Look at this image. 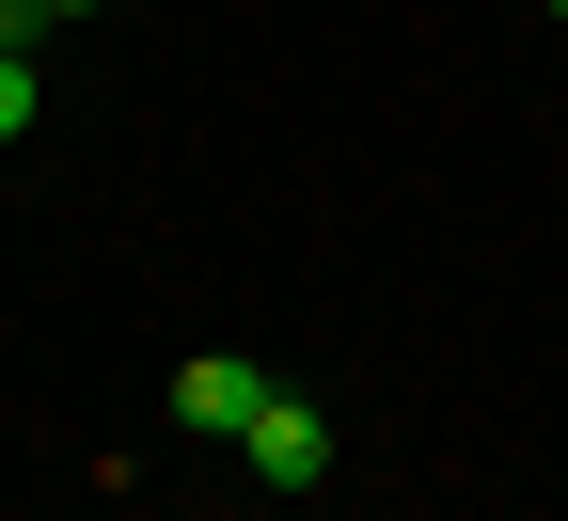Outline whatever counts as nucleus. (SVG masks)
<instances>
[{
    "label": "nucleus",
    "mask_w": 568,
    "mask_h": 521,
    "mask_svg": "<svg viewBox=\"0 0 568 521\" xmlns=\"http://www.w3.org/2000/svg\"><path fill=\"white\" fill-rule=\"evenodd\" d=\"M268 395H284V380H268V363H237V348H190V363H174V427H190V442H237Z\"/></svg>",
    "instance_id": "nucleus-1"
},
{
    "label": "nucleus",
    "mask_w": 568,
    "mask_h": 521,
    "mask_svg": "<svg viewBox=\"0 0 568 521\" xmlns=\"http://www.w3.org/2000/svg\"><path fill=\"white\" fill-rule=\"evenodd\" d=\"M237 459H253V490H316V474H332V411H316V395H268V411L237 427Z\"/></svg>",
    "instance_id": "nucleus-2"
},
{
    "label": "nucleus",
    "mask_w": 568,
    "mask_h": 521,
    "mask_svg": "<svg viewBox=\"0 0 568 521\" xmlns=\"http://www.w3.org/2000/svg\"><path fill=\"white\" fill-rule=\"evenodd\" d=\"M32 111H48V80H32V48H0V142H17Z\"/></svg>",
    "instance_id": "nucleus-3"
},
{
    "label": "nucleus",
    "mask_w": 568,
    "mask_h": 521,
    "mask_svg": "<svg viewBox=\"0 0 568 521\" xmlns=\"http://www.w3.org/2000/svg\"><path fill=\"white\" fill-rule=\"evenodd\" d=\"M32 17H48V32H63V17H95V0H32Z\"/></svg>",
    "instance_id": "nucleus-4"
},
{
    "label": "nucleus",
    "mask_w": 568,
    "mask_h": 521,
    "mask_svg": "<svg viewBox=\"0 0 568 521\" xmlns=\"http://www.w3.org/2000/svg\"><path fill=\"white\" fill-rule=\"evenodd\" d=\"M537 17H552V32H568V0H537Z\"/></svg>",
    "instance_id": "nucleus-5"
}]
</instances>
